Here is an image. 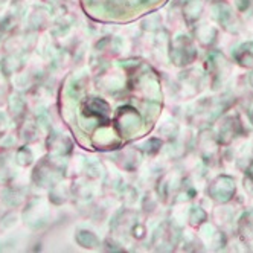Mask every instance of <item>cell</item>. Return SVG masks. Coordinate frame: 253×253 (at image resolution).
<instances>
[{"instance_id": "obj_1", "label": "cell", "mask_w": 253, "mask_h": 253, "mask_svg": "<svg viewBox=\"0 0 253 253\" xmlns=\"http://www.w3.org/2000/svg\"><path fill=\"white\" fill-rule=\"evenodd\" d=\"M159 107L157 77L136 60L96 64L72 77L61 92V115L88 150H116L145 136Z\"/></svg>"}]
</instances>
